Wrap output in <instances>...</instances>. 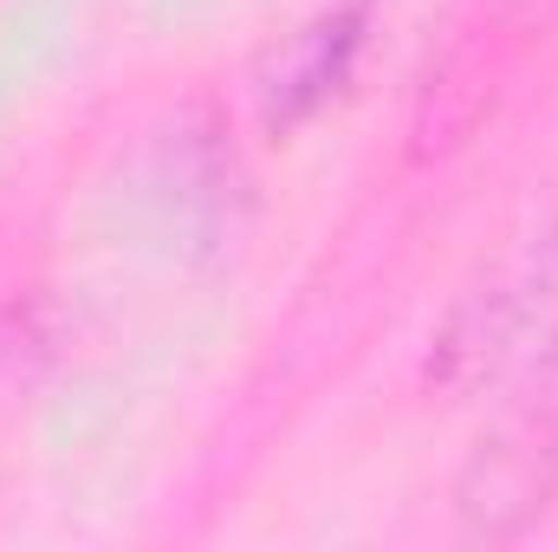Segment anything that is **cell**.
Masks as SVG:
<instances>
[{"instance_id": "cell-1", "label": "cell", "mask_w": 558, "mask_h": 552, "mask_svg": "<svg viewBox=\"0 0 558 552\" xmlns=\"http://www.w3.org/2000/svg\"><path fill=\"white\" fill-rule=\"evenodd\" d=\"M351 46H357V20H325L299 52H292V65L279 72L274 85V118H299V111H312L338 79H344V59H351Z\"/></svg>"}]
</instances>
